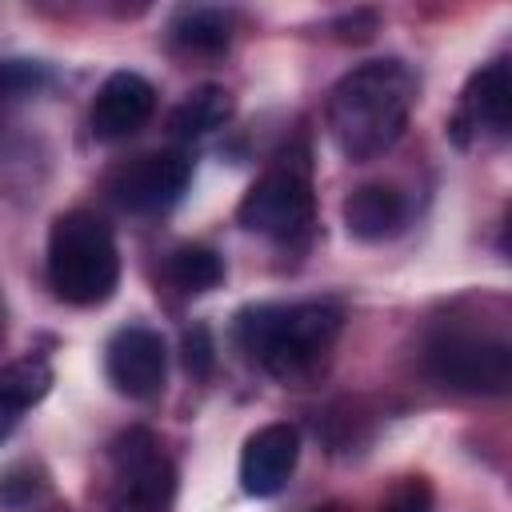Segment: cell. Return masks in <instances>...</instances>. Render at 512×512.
Wrapping results in <instances>:
<instances>
[{"mask_svg":"<svg viewBox=\"0 0 512 512\" xmlns=\"http://www.w3.org/2000/svg\"><path fill=\"white\" fill-rule=\"evenodd\" d=\"M416 92V72L392 56L344 72L332 84L324 108V124L340 156L352 164L384 156L404 136L408 116L416 108Z\"/></svg>","mask_w":512,"mask_h":512,"instance_id":"1","label":"cell"},{"mask_svg":"<svg viewBox=\"0 0 512 512\" xmlns=\"http://www.w3.org/2000/svg\"><path fill=\"white\" fill-rule=\"evenodd\" d=\"M344 312L332 300H292V304H252L236 316L240 352L276 376L280 384H308L324 372Z\"/></svg>","mask_w":512,"mask_h":512,"instance_id":"2","label":"cell"},{"mask_svg":"<svg viewBox=\"0 0 512 512\" xmlns=\"http://www.w3.org/2000/svg\"><path fill=\"white\" fill-rule=\"evenodd\" d=\"M48 284L64 304L96 308L104 304L120 284V252L112 228L88 212L72 208L60 212L48 228Z\"/></svg>","mask_w":512,"mask_h":512,"instance_id":"3","label":"cell"},{"mask_svg":"<svg viewBox=\"0 0 512 512\" xmlns=\"http://www.w3.org/2000/svg\"><path fill=\"white\" fill-rule=\"evenodd\" d=\"M240 224L256 236L296 244L312 232L316 220V196H312V172L304 156H280L272 168L256 176V184L244 192L236 208Z\"/></svg>","mask_w":512,"mask_h":512,"instance_id":"4","label":"cell"},{"mask_svg":"<svg viewBox=\"0 0 512 512\" xmlns=\"http://www.w3.org/2000/svg\"><path fill=\"white\" fill-rule=\"evenodd\" d=\"M424 368L432 380L472 396H504L512 384V344L468 328H444L428 340Z\"/></svg>","mask_w":512,"mask_h":512,"instance_id":"5","label":"cell"},{"mask_svg":"<svg viewBox=\"0 0 512 512\" xmlns=\"http://www.w3.org/2000/svg\"><path fill=\"white\" fill-rule=\"evenodd\" d=\"M112 464V512H168L176 472L168 452L148 428H124L108 444Z\"/></svg>","mask_w":512,"mask_h":512,"instance_id":"6","label":"cell"},{"mask_svg":"<svg viewBox=\"0 0 512 512\" xmlns=\"http://www.w3.org/2000/svg\"><path fill=\"white\" fill-rule=\"evenodd\" d=\"M192 180V160L184 148H160V152H140L112 168L108 176V196L120 212L132 216H156L172 208Z\"/></svg>","mask_w":512,"mask_h":512,"instance_id":"7","label":"cell"},{"mask_svg":"<svg viewBox=\"0 0 512 512\" xmlns=\"http://www.w3.org/2000/svg\"><path fill=\"white\" fill-rule=\"evenodd\" d=\"M104 376L128 400H152L168 376V348L156 328L128 324L104 344Z\"/></svg>","mask_w":512,"mask_h":512,"instance_id":"8","label":"cell"},{"mask_svg":"<svg viewBox=\"0 0 512 512\" xmlns=\"http://www.w3.org/2000/svg\"><path fill=\"white\" fill-rule=\"evenodd\" d=\"M508 100H512V80H508V60H492L480 72L468 76L460 92V108L452 116V136L456 144H488L508 136Z\"/></svg>","mask_w":512,"mask_h":512,"instance_id":"9","label":"cell"},{"mask_svg":"<svg viewBox=\"0 0 512 512\" xmlns=\"http://www.w3.org/2000/svg\"><path fill=\"white\" fill-rule=\"evenodd\" d=\"M156 112V88L148 76L140 72H112L104 76V84L96 88L92 96V108H88V128L96 140L112 144V140H128L136 136Z\"/></svg>","mask_w":512,"mask_h":512,"instance_id":"10","label":"cell"},{"mask_svg":"<svg viewBox=\"0 0 512 512\" xmlns=\"http://www.w3.org/2000/svg\"><path fill=\"white\" fill-rule=\"evenodd\" d=\"M300 460V432L292 424H264L244 440L240 452V488L256 500L284 492Z\"/></svg>","mask_w":512,"mask_h":512,"instance_id":"11","label":"cell"},{"mask_svg":"<svg viewBox=\"0 0 512 512\" xmlns=\"http://www.w3.org/2000/svg\"><path fill=\"white\" fill-rule=\"evenodd\" d=\"M412 216V204L408 196L396 188V184H384V180H368L360 188L348 192L344 200V224L356 240H388L396 232H404Z\"/></svg>","mask_w":512,"mask_h":512,"instance_id":"12","label":"cell"},{"mask_svg":"<svg viewBox=\"0 0 512 512\" xmlns=\"http://www.w3.org/2000/svg\"><path fill=\"white\" fill-rule=\"evenodd\" d=\"M52 388V364L44 356H20L0 368V440L20 424L28 408H36Z\"/></svg>","mask_w":512,"mask_h":512,"instance_id":"13","label":"cell"},{"mask_svg":"<svg viewBox=\"0 0 512 512\" xmlns=\"http://www.w3.org/2000/svg\"><path fill=\"white\" fill-rule=\"evenodd\" d=\"M168 40L180 56L196 60V56H220L232 40V16L224 8H184L176 12Z\"/></svg>","mask_w":512,"mask_h":512,"instance_id":"14","label":"cell"},{"mask_svg":"<svg viewBox=\"0 0 512 512\" xmlns=\"http://www.w3.org/2000/svg\"><path fill=\"white\" fill-rule=\"evenodd\" d=\"M232 112H236L232 92L220 88V84H204V88L188 92V96L172 108V116H168V132H172L176 140H200V136L224 128V124L232 120Z\"/></svg>","mask_w":512,"mask_h":512,"instance_id":"15","label":"cell"},{"mask_svg":"<svg viewBox=\"0 0 512 512\" xmlns=\"http://www.w3.org/2000/svg\"><path fill=\"white\" fill-rule=\"evenodd\" d=\"M164 272H168V280L180 292L200 296V292H212L224 280V260L212 248H204V244H184V248H176L168 256V268Z\"/></svg>","mask_w":512,"mask_h":512,"instance_id":"16","label":"cell"},{"mask_svg":"<svg viewBox=\"0 0 512 512\" xmlns=\"http://www.w3.org/2000/svg\"><path fill=\"white\" fill-rule=\"evenodd\" d=\"M40 492H44V480L36 476V468H32V464H12V468L0 476V504H4L8 512L28 508Z\"/></svg>","mask_w":512,"mask_h":512,"instance_id":"17","label":"cell"},{"mask_svg":"<svg viewBox=\"0 0 512 512\" xmlns=\"http://www.w3.org/2000/svg\"><path fill=\"white\" fill-rule=\"evenodd\" d=\"M44 84V68L40 64H28V60H0V104L16 100V96H28Z\"/></svg>","mask_w":512,"mask_h":512,"instance_id":"18","label":"cell"},{"mask_svg":"<svg viewBox=\"0 0 512 512\" xmlns=\"http://www.w3.org/2000/svg\"><path fill=\"white\" fill-rule=\"evenodd\" d=\"M380 512H432V488L424 476H404L384 500Z\"/></svg>","mask_w":512,"mask_h":512,"instance_id":"19","label":"cell"},{"mask_svg":"<svg viewBox=\"0 0 512 512\" xmlns=\"http://www.w3.org/2000/svg\"><path fill=\"white\" fill-rule=\"evenodd\" d=\"M184 348H188V368L200 376V372H208V364H212V344H208V332L204 328H192L188 336H184Z\"/></svg>","mask_w":512,"mask_h":512,"instance_id":"20","label":"cell"},{"mask_svg":"<svg viewBox=\"0 0 512 512\" xmlns=\"http://www.w3.org/2000/svg\"><path fill=\"white\" fill-rule=\"evenodd\" d=\"M0 336H4V316H0Z\"/></svg>","mask_w":512,"mask_h":512,"instance_id":"21","label":"cell"}]
</instances>
